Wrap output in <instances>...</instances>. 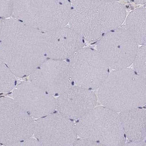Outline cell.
<instances>
[{
  "mask_svg": "<svg viewBox=\"0 0 146 146\" xmlns=\"http://www.w3.org/2000/svg\"><path fill=\"white\" fill-rule=\"evenodd\" d=\"M0 59L15 76H29L47 59L43 33L14 18L3 19Z\"/></svg>",
  "mask_w": 146,
  "mask_h": 146,
  "instance_id": "obj_1",
  "label": "cell"
},
{
  "mask_svg": "<svg viewBox=\"0 0 146 146\" xmlns=\"http://www.w3.org/2000/svg\"><path fill=\"white\" fill-rule=\"evenodd\" d=\"M68 27L89 42L98 41L119 28L126 16L124 6L115 1L70 0Z\"/></svg>",
  "mask_w": 146,
  "mask_h": 146,
  "instance_id": "obj_2",
  "label": "cell"
},
{
  "mask_svg": "<svg viewBox=\"0 0 146 146\" xmlns=\"http://www.w3.org/2000/svg\"><path fill=\"white\" fill-rule=\"evenodd\" d=\"M146 82L131 68L114 70L99 88V101L117 112L142 106L146 104Z\"/></svg>",
  "mask_w": 146,
  "mask_h": 146,
  "instance_id": "obj_3",
  "label": "cell"
},
{
  "mask_svg": "<svg viewBox=\"0 0 146 146\" xmlns=\"http://www.w3.org/2000/svg\"><path fill=\"white\" fill-rule=\"evenodd\" d=\"M70 0H14L11 17L42 33L68 25Z\"/></svg>",
  "mask_w": 146,
  "mask_h": 146,
  "instance_id": "obj_4",
  "label": "cell"
},
{
  "mask_svg": "<svg viewBox=\"0 0 146 146\" xmlns=\"http://www.w3.org/2000/svg\"><path fill=\"white\" fill-rule=\"evenodd\" d=\"M76 123L77 135L102 146H124L126 137L117 112L105 107H95Z\"/></svg>",
  "mask_w": 146,
  "mask_h": 146,
  "instance_id": "obj_5",
  "label": "cell"
},
{
  "mask_svg": "<svg viewBox=\"0 0 146 146\" xmlns=\"http://www.w3.org/2000/svg\"><path fill=\"white\" fill-rule=\"evenodd\" d=\"M33 117L15 101L0 98V144L15 146L34 133Z\"/></svg>",
  "mask_w": 146,
  "mask_h": 146,
  "instance_id": "obj_6",
  "label": "cell"
},
{
  "mask_svg": "<svg viewBox=\"0 0 146 146\" xmlns=\"http://www.w3.org/2000/svg\"><path fill=\"white\" fill-rule=\"evenodd\" d=\"M68 60L71 77L76 85L99 88L109 74V67L96 50L82 48Z\"/></svg>",
  "mask_w": 146,
  "mask_h": 146,
  "instance_id": "obj_7",
  "label": "cell"
},
{
  "mask_svg": "<svg viewBox=\"0 0 146 146\" xmlns=\"http://www.w3.org/2000/svg\"><path fill=\"white\" fill-rule=\"evenodd\" d=\"M97 41L96 50L109 68L114 70L131 66L139 49L133 37L121 27L106 33Z\"/></svg>",
  "mask_w": 146,
  "mask_h": 146,
  "instance_id": "obj_8",
  "label": "cell"
},
{
  "mask_svg": "<svg viewBox=\"0 0 146 146\" xmlns=\"http://www.w3.org/2000/svg\"><path fill=\"white\" fill-rule=\"evenodd\" d=\"M33 134L42 146H73L78 136L76 123L59 113L38 119Z\"/></svg>",
  "mask_w": 146,
  "mask_h": 146,
  "instance_id": "obj_9",
  "label": "cell"
},
{
  "mask_svg": "<svg viewBox=\"0 0 146 146\" xmlns=\"http://www.w3.org/2000/svg\"><path fill=\"white\" fill-rule=\"evenodd\" d=\"M30 81L52 96H59L73 82L68 62L46 59L29 76Z\"/></svg>",
  "mask_w": 146,
  "mask_h": 146,
  "instance_id": "obj_10",
  "label": "cell"
},
{
  "mask_svg": "<svg viewBox=\"0 0 146 146\" xmlns=\"http://www.w3.org/2000/svg\"><path fill=\"white\" fill-rule=\"evenodd\" d=\"M13 99L31 117L40 118L56 109L53 96L30 82L21 83L15 88Z\"/></svg>",
  "mask_w": 146,
  "mask_h": 146,
  "instance_id": "obj_11",
  "label": "cell"
},
{
  "mask_svg": "<svg viewBox=\"0 0 146 146\" xmlns=\"http://www.w3.org/2000/svg\"><path fill=\"white\" fill-rule=\"evenodd\" d=\"M47 59L65 60L84 47V39L68 27L43 33Z\"/></svg>",
  "mask_w": 146,
  "mask_h": 146,
  "instance_id": "obj_12",
  "label": "cell"
},
{
  "mask_svg": "<svg viewBox=\"0 0 146 146\" xmlns=\"http://www.w3.org/2000/svg\"><path fill=\"white\" fill-rule=\"evenodd\" d=\"M97 99L90 89L72 86L56 100V109L71 120L78 119L96 107Z\"/></svg>",
  "mask_w": 146,
  "mask_h": 146,
  "instance_id": "obj_13",
  "label": "cell"
},
{
  "mask_svg": "<svg viewBox=\"0 0 146 146\" xmlns=\"http://www.w3.org/2000/svg\"><path fill=\"white\" fill-rule=\"evenodd\" d=\"M119 115L126 137L133 142L145 139V109L136 107L120 112Z\"/></svg>",
  "mask_w": 146,
  "mask_h": 146,
  "instance_id": "obj_14",
  "label": "cell"
},
{
  "mask_svg": "<svg viewBox=\"0 0 146 146\" xmlns=\"http://www.w3.org/2000/svg\"><path fill=\"white\" fill-rule=\"evenodd\" d=\"M125 29L133 37L138 44L146 45V10L136 9L126 18Z\"/></svg>",
  "mask_w": 146,
  "mask_h": 146,
  "instance_id": "obj_15",
  "label": "cell"
},
{
  "mask_svg": "<svg viewBox=\"0 0 146 146\" xmlns=\"http://www.w3.org/2000/svg\"><path fill=\"white\" fill-rule=\"evenodd\" d=\"M15 75L6 64L0 59V92H8L15 88Z\"/></svg>",
  "mask_w": 146,
  "mask_h": 146,
  "instance_id": "obj_16",
  "label": "cell"
},
{
  "mask_svg": "<svg viewBox=\"0 0 146 146\" xmlns=\"http://www.w3.org/2000/svg\"><path fill=\"white\" fill-rule=\"evenodd\" d=\"M146 45H142L138 49L133 64V70L137 74L146 78Z\"/></svg>",
  "mask_w": 146,
  "mask_h": 146,
  "instance_id": "obj_17",
  "label": "cell"
},
{
  "mask_svg": "<svg viewBox=\"0 0 146 146\" xmlns=\"http://www.w3.org/2000/svg\"><path fill=\"white\" fill-rule=\"evenodd\" d=\"M73 146H102V144L90 139L81 138L76 139L74 143Z\"/></svg>",
  "mask_w": 146,
  "mask_h": 146,
  "instance_id": "obj_18",
  "label": "cell"
},
{
  "mask_svg": "<svg viewBox=\"0 0 146 146\" xmlns=\"http://www.w3.org/2000/svg\"><path fill=\"white\" fill-rule=\"evenodd\" d=\"M31 137L19 142L15 146H42L40 143L37 139Z\"/></svg>",
  "mask_w": 146,
  "mask_h": 146,
  "instance_id": "obj_19",
  "label": "cell"
},
{
  "mask_svg": "<svg viewBox=\"0 0 146 146\" xmlns=\"http://www.w3.org/2000/svg\"><path fill=\"white\" fill-rule=\"evenodd\" d=\"M125 145L126 146H146V143L143 141L133 142Z\"/></svg>",
  "mask_w": 146,
  "mask_h": 146,
  "instance_id": "obj_20",
  "label": "cell"
},
{
  "mask_svg": "<svg viewBox=\"0 0 146 146\" xmlns=\"http://www.w3.org/2000/svg\"><path fill=\"white\" fill-rule=\"evenodd\" d=\"M130 1L135 3L139 4H144L146 2V0H130Z\"/></svg>",
  "mask_w": 146,
  "mask_h": 146,
  "instance_id": "obj_21",
  "label": "cell"
},
{
  "mask_svg": "<svg viewBox=\"0 0 146 146\" xmlns=\"http://www.w3.org/2000/svg\"><path fill=\"white\" fill-rule=\"evenodd\" d=\"M3 19L2 18L0 17V38H1V32H2Z\"/></svg>",
  "mask_w": 146,
  "mask_h": 146,
  "instance_id": "obj_22",
  "label": "cell"
},
{
  "mask_svg": "<svg viewBox=\"0 0 146 146\" xmlns=\"http://www.w3.org/2000/svg\"><path fill=\"white\" fill-rule=\"evenodd\" d=\"M101 1H115V2H117V1H119V0H101Z\"/></svg>",
  "mask_w": 146,
  "mask_h": 146,
  "instance_id": "obj_23",
  "label": "cell"
},
{
  "mask_svg": "<svg viewBox=\"0 0 146 146\" xmlns=\"http://www.w3.org/2000/svg\"><path fill=\"white\" fill-rule=\"evenodd\" d=\"M1 145V144H0V145Z\"/></svg>",
  "mask_w": 146,
  "mask_h": 146,
  "instance_id": "obj_24",
  "label": "cell"
}]
</instances>
